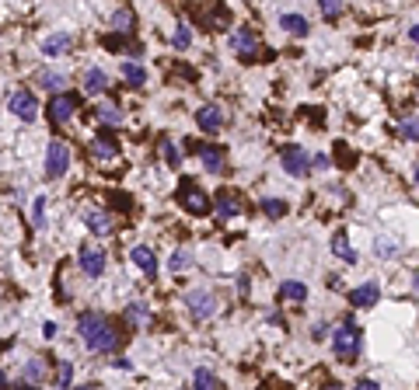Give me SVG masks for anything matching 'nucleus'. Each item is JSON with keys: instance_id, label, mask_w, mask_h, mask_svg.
I'll return each instance as SVG.
<instances>
[{"instance_id": "1", "label": "nucleus", "mask_w": 419, "mask_h": 390, "mask_svg": "<svg viewBox=\"0 0 419 390\" xmlns=\"http://www.w3.org/2000/svg\"><path fill=\"white\" fill-rule=\"evenodd\" d=\"M77 327H81V338H84L88 352H112V348L119 345V331H116V327L109 324V317L98 314V310L81 314V317H77Z\"/></svg>"}, {"instance_id": "2", "label": "nucleus", "mask_w": 419, "mask_h": 390, "mask_svg": "<svg viewBox=\"0 0 419 390\" xmlns=\"http://www.w3.org/2000/svg\"><path fill=\"white\" fill-rule=\"evenodd\" d=\"M332 348H335V359H342V362L356 359V352H360V331H356L353 320H346L342 327L332 331Z\"/></svg>"}, {"instance_id": "3", "label": "nucleus", "mask_w": 419, "mask_h": 390, "mask_svg": "<svg viewBox=\"0 0 419 390\" xmlns=\"http://www.w3.org/2000/svg\"><path fill=\"white\" fill-rule=\"evenodd\" d=\"M178 202H182L185 213H192V216H206V213H209V195H206L196 181H182V188H178Z\"/></svg>"}, {"instance_id": "4", "label": "nucleus", "mask_w": 419, "mask_h": 390, "mask_svg": "<svg viewBox=\"0 0 419 390\" xmlns=\"http://www.w3.org/2000/svg\"><path fill=\"white\" fill-rule=\"evenodd\" d=\"M185 307H189L199 320H206V317L217 314V296L209 293V289H189V293H185Z\"/></svg>"}, {"instance_id": "5", "label": "nucleus", "mask_w": 419, "mask_h": 390, "mask_svg": "<svg viewBox=\"0 0 419 390\" xmlns=\"http://www.w3.org/2000/svg\"><path fill=\"white\" fill-rule=\"evenodd\" d=\"M74 112H77V98L74 95H53L49 98V105H46V115L56 122V126H63V122H70L74 119Z\"/></svg>"}, {"instance_id": "6", "label": "nucleus", "mask_w": 419, "mask_h": 390, "mask_svg": "<svg viewBox=\"0 0 419 390\" xmlns=\"http://www.w3.org/2000/svg\"><path fill=\"white\" fill-rule=\"evenodd\" d=\"M70 168V150L63 140H53L49 150H46V174L49 178H63V171Z\"/></svg>"}, {"instance_id": "7", "label": "nucleus", "mask_w": 419, "mask_h": 390, "mask_svg": "<svg viewBox=\"0 0 419 390\" xmlns=\"http://www.w3.org/2000/svg\"><path fill=\"white\" fill-rule=\"evenodd\" d=\"M8 108H11V115H18L22 122H32V119L39 115V101H35L32 91H15L11 101H8Z\"/></svg>"}, {"instance_id": "8", "label": "nucleus", "mask_w": 419, "mask_h": 390, "mask_svg": "<svg viewBox=\"0 0 419 390\" xmlns=\"http://www.w3.org/2000/svg\"><path fill=\"white\" fill-rule=\"evenodd\" d=\"M280 161H283V171L294 174V178H304V174L311 171V157H308L301 147H287V150L280 154Z\"/></svg>"}, {"instance_id": "9", "label": "nucleus", "mask_w": 419, "mask_h": 390, "mask_svg": "<svg viewBox=\"0 0 419 390\" xmlns=\"http://www.w3.org/2000/svg\"><path fill=\"white\" fill-rule=\"evenodd\" d=\"M196 126H199L203 133L214 136V133H221V129H224V112H221L217 105H203V108L196 112Z\"/></svg>"}, {"instance_id": "10", "label": "nucleus", "mask_w": 419, "mask_h": 390, "mask_svg": "<svg viewBox=\"0 0 419 390\" xmlns=\"http://www.w3.org/2000/svg\"><path fill=\"white\" fill-rule=\"evenodd\" d=\"M231 46H235V53L245 56V60H255V53H259V39H255L252 29H238V32L231 35Z\"/></svg>"}, {"instance_id": "11", "label": "nucleus", "mask_w": 419, "mask_h": 390, "mask_svg": "<svg viewBox=\"0 0 419 390\" xmlns=\"http://www.w3.org/2000/svg\"><path fill=\"white\" fill-rule=\"evenodd\" d=\"M189 143H192V140H189ZM192 147L199 150V161H203L206 171H214V174L224 171V150H221V147H214V143H209V147H206V143H192Z\"/></svg>"}, {"instance_id": "12", "label": "nucleus", "mask_w": 419, "mask_h": 390, "mask_svg": "<svg viewBox=\"0 0 419 390\" xmlns=\"http://www.w3.org/2000/svg\"><path fill=\"white\" fill-rule=\"evenodd\" d=\"M81 268H84V275L98 279L105 272V251L102 247H84L81 251Z\"/></svg>"}, {"instance_id": "13", "label": "nucleus", "mask_w": 419, "mask_h": 390, "mask_svg": "<svg viewBox=\"0 0 419 390\" xmlns=\"http://www.w3.org/2000/svg\"><path fill=\"white\" fill-rule=\"evenodd\" d=\"M209 206L217 209V216H221V220H231V216H238V213H242V199H238L235 192H221L217 199H209Z\"/></svg>"}, {"instance_id": "14", "label": "nucleus", "mask_w": 419, "mask_h": 390, "mask_svg": "<svg viewBox=\"0 0 419 390\" xmlns=\"http://www.w3.org/2000/svg\"><path fill=\"white\" fill-rule=\"evenodd\" d=\"M377 296H381V289H377V282H363V286H356V289H349V303H353V307H360V310H367V307H374V303H377Z\"/></svg>"}, {"instance_id": "15", "label": "nucleus", "mask_w": 419, "mask_h": 390, "mask_svg": "<svg viewBox=\"0 0 419 390\" xmlns=\"http://www.w3.org/2000/svg\"><path fill=\"white\" fill-rule=\"evenodd\" d=\"M84 223H88V230H91V234H98V237L112 234V216H109V213H102V209H88V213H84Z\"/></svg>"}, {"instance_id": "16", "label": "nucleus", "mask_w": 419, "mask_h": 390, "mask_svg": "<svg viewBox=\"0 0 419 390\" xmlns=\"http://www.w3.org/2000/svg\"><path fill=\"white\" fill-rule=\"evenodd\" d=\"M91 154H95L98 161H116V157H119V143H116L112 136H95V140H91Z\"/></svg>"}, {"instance_id": "17", "label": "nucleus", "mask_w": 419, "mask_h": 390, "mask_svg": "<svg viewBox=\"0 0 419 390\" xmlns=\"http://www.w3.org/2000/svg\"><path fill=\"white\" fill-rule=\"evenodd\" d=\"M129 258H133V265H136V268H143L147 275H154V272H157V258H154V251H150L147 244L133 247V254H129Z\"/></svg>"}, {"instance_id": "18", "label": "nucleus", "mask_w": 419, "mask_h": 390, "mask_svg": "<svg viewBox=\"0 0 419 390\" xmlns=\"http://www.w3.org/2000/svg\"><path fill=\"white\" fill-rule=\"evenodd\" d=\"M192 390H224V383L209 373L206 366H199V369L192 373Z\"/></svg>"}, {"instance_id": "19", "label": "nucleus", "mask_w": 419, "mask_h": 390, "mask_svg": "<svg viewBox=\"0 0 419 390\" xmlns=\"http://www.w3.org/2000/svg\"><path fill=\"white\" fill-rule=\"evenodd\" d=\"M105 88H109V74L98 70V67H91V70L84 74V91H88V95H102Z\"/></svg>"}, {"instance_id": "20", "label": "nucleus", "mask_w": 419, "mask_h": 390, "mask_svg": "<svg viewBox=\"0 0 419 390\" xmlns=\"http://www.w3.org/2000/svg\"><path fill=\"white\" fill-rule=\"evenodd\" d=\"M280 25L290 32V35H308V18L304 15H294V11H287V15H280Z\"/></svg>"}, {"instance_id": "21", "label": "nucleus", "mask_w": 419, "mask_h": 390, "mask_svg": "<svg viewBox=\"0 0 419 390\" xmlns=\"http://www.w3.org/2000/svg\"><path fill=\"white\" fill-rule=\"evenodd\" d=\"M332 251H335V258H339V261H349V265L356 261V251H353V244H349V237H346L342 230L332 237Z\"/></svg>"}, {"instance_id": "22", "label": "nucleus", "mask_w": 419, "mask_h": 390, "mask_svg": "<svg viewBox=\"0 0 419 390\" xmlns=\"http://www.w3.org/2000/svg\"><path fill=\"white\" fill-rule=\"evenodd\" d=\"M122 81H126V84H133V88H143V84H147V70H143L140 63L126 60V63H122Z\"/></svg>"}, {"instance_id": "23", "label": "nucleus", "mask_w": 419, "mask_h": 390, "mask_svg": "<svg viewBox=\"0 0 419 390\" xmlns=\"http://www.w3.org/2000/svg\"><path fill=\"white\" fill-rule=\"evenodd\" d=\"M280 296H283V300H294V303H304V300H308V286L297 282V279H287V282L280 286Z\"/></svg>"}, {"instance_id": "24", "label": "nucleus", "mask_w": 419, "mask_h": 390, "mask_svg": "<svg viewBox=\"0 0 419 390\" xmlns=\"http://www.w3.org/2000/svg\"><path fill=\"white\" fill-rule=\"evenodd\" d=\"M70 46V32H60V35H49L46 42H42V53L46 56H56V53H63Z\"/></svg>"}, {"instance_id": "25", "label": "nucleus", "mask_w": 419, "mask_h": 390, "mask_svg": "<svg viewBox=\"0 0 419 390\" xmlns=\"http://www.w3.org/2000/svg\"><path fill=\"white\" fill-rule=\"evenodd\" d=\"M95 115H98V122H102V126H122V112H119L116 105H98V108H95Z\"/></svg>"}, {"instance_id": "26", "label": "nucleus", "mask_w": 419, "mask_h": 390, "mask_svg": "<svg viewBox=\"0 0 419 390\" xmlns=\"http://www.w3.org/2000/svg\"><path fill=\"white\" fill-rule=\"evenodd\" d=\"M39 81H42V88H49V91H56V95H60V88H67V77H63L60 70H42Z\"/></svg>"}, {"instance_id": "27", "label": "nucleus", "mask_w": 419, "mask_h": 390, "mask_svg": "<svg viewBox=\"0 0 419 390\" xmlns=\"http://www.w3.org/2000/svg\"><path fill=\"white\" fill-rule=\"evenodd\" d=\"M112 29H116L119 35H126V32L133 29V11H126V8H119V11L112 15Z\"/></svg>"}, {"instance_id": "28", "label": "nucleus", "mask_w": 419, "mask_h": 390, "mask_svg": "<svg viewBox=\"0 0 419 390\" xmlns=\"http://www.w3.org/2000/svg\"><path fill=\"white\" fill-rule=\"evenodd\" d=\"M42 376H46V366H42L39 359H29V362H25V380H29L32 387H39Z\"/></svg>"}, {"instance_id": "29", "label": "nucleus", "mask_w": 419, "mask_h": 390, "mask_svg": "<svg viewBox=\"0 0 419 390\" xmlns=\"http://www.w3.org/2000/svg\"><path fill=\"white\" fill-rule=\"evenodd\" d=\"M189 42H192V29H189V25H178L175 35H171V46H175V49H185Z\"/></svg>"}, {"instance_id": "30", "label": "nucleus", "mask_w": 419, "mask_h": 390, "mask_svg": "<svg viewBox=\"0 0 419 390\" xmlns=\"http://www.w3.org/2000/svg\"><path fill=\"white\" fill-rule=\"evenodd\" d=\"M262 213L273 216V220H280V216L287 213V202H280V199H262Z\"/></svg>"}, {"instance_id": "31", "label": "nucleus", "mask_w": 419, "mask_h": 390, "mask_svg": "<svg viewBox=\"0 0 419 390\" xmlns=\"http://www.w3.org/2000/svg\"><path fill=\"white\" fill-rule=\"evenodd\" d=\"M189 265H192V251H185V247H182V251H175V254H171V272H185Z\"/></svg>"}, {"instance_id": "32", "label": "nucleus", "mask_w": 419, "mask_h": 390, "mask_svg": "<svg viewBox=\"0 0 419 390\" xmlns=\"http://www.w3.org/2000/svg\"><path fill=\"white\" fill-rule=\"evenodd\" d=\"M70 380H74V362H60V373H56V387H60V390H70Z\"/></svg>"}, {"instance_id": "33", "label": "nucleus", "mask_w": 419, "mask_h": 390, "mask_svg": "<svg viewBox=\"0 0 419 390\" xmlns=\"http://www.w3.org/2000/svg\"><path fill=\"white\" fill-rule=\"evenodd\" d=\"M126 314H129V320H133V324H143V320H147V303H140V300H136V303H129V307H126Z\"/></svg>"}, {"instance_id": "34", "label": "nucleus", "mask_w": 419, "mask_h": 390, "mask_svg": "<svg viewBox=\"0 0 419 390\" xmlns=\"http://www.w3.org/2000/svg\"><path fill=\"white\" fill-rule=\"evenodd\" d=\"M32 223L42 230L46 227V199H35V206H32Z\"/></svg>"}, {"instance_id": "35", "label": "nucleus", "mask_w": 419, "mask_h": 390, "mask_svg": "<svg viewBox=\"0 0 419 390\" xmlns=\"http://www.w3.org/2000/svg\"><path fill=\"white\" fill-rule=\"evenodd\" d=\"M402 140H405V143L416 140V115H405V122H402Z\"/></svg>"}, {"instance_id": "36", "label": "nucleus", "mask_w": 419, "mask_h": 390, "mask_svg": "<svg viewBox=\"0 0 419 390\" xmlns=\"http://www.w3.org/2000/svg\"><path fill=\"white\" fill-rule=\"evenodd\" d=\"M322 15H325L329 22H335V18L342 15V4H335V0H325V4H322Z\"/></svg>"}, {"instance_id": "37", "label": "nucleus", "mask_w": 419, "mask_h": 390, "mask_svg": "<svg viewBox=\"0 0 419 390\" xmlns=\"http://www.w3.org/2000/svg\"><path fill=\"white\" fill-rule=\"evenodd\" d=\"M161 150H164V161H168L171 168H178V150H175V143H161Z\"/></svg>"}, {"instance_id": "38", "label": "nucleus", "mask_w": 419, "mask_h": 390, "mask_svg": "<svg viewBox=\"0 0 419 390\" xmlns=\"http://www.w3.org/2000/svg\"><path fill=\"white\" fill-rule=\"evenodd\" d=\"M377 251H384L381 258H391V254L398 251V244H391V241H377Z\"/></svg>"}, {"instance_id": "39", "label": "nucleus", "mask_w": 419, "mask_h": 390, "mask_svg": "<svg viewBox=\"0 0 419 390\" xmlns=\"http://www.w3.org/2000/svg\"><path fill=\"white\" fill-rule=\"evenodd\" d=\"M353 390H381V387H377V380H356Z\"/></svg>"}, {"instance_id": "40", "label": "nucleus", "mask_w": 419, "mask_h": 390, "mask_svg": "<svg viewBox=\"0 0 419 390\" xmlns=\"http://www.w3.org/2000/svg\"><path fill=\"white\" fill-rule=\"evenodd\" d=\"M311 334H315V341H322V338H329V334H332V331H329V327H325V324H318V327H315V331H311Z\"/></svg>"}, {"instance_id": "41", "label": "nucleus", "mask_w": 419, "mask_h": 390, "mask_svg": "<svg viewBox=\"0 0 419 390\" xmlns=\"http://www.w3.org/2000/svg\"><path fill=\"white\" fill-rule=\"evenodd\" d=\"M15 390H39V387H32V383H15Z\"/></svg>"}, {"instance_id": "42", "label": "nucleus", "mask_w": 419, "mask_h": 390, "mask_svg": "<svg viewBox=\"0 0 419 390\" xmlns=\"http://www.w3.org/2000/svg\"><path fill=\"white\" fill-rule=\"evenodd\" d=\"M0 390H8V376H4V369H0Z\"/></svg>"}, {"instance_id": "43", "label": "nucleus", "mask_w": 419, "mask_h": 390, "mask_svg": "<svg viewBox=\"0 0 419 390\" xmlns=\"http://www.w3.org/2000/svg\"><path fill=\"white\" fill-rule=\"evenodd\" d=\"M74 390H95V387H91V383H88V387H74Z\"/></svg>"}, {"instance_id": "44", "label": "nucleus", "mask_w": 419, "mask_h": 390, "mask_svg": "<svg viewBox=\"0 0 419 390\" xmlns=\"http://www.w3.org/2000/svg\"><path fill=\"white\" fill-rule=\"evenodd\" d=\"M325 390H342V387H335V383H332V387H325Z\"/></svg>"}]
</instances>
